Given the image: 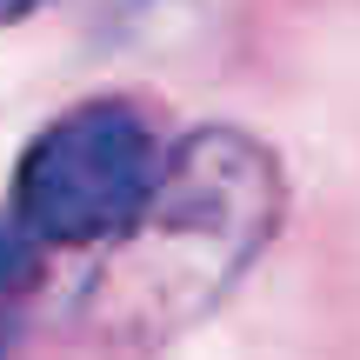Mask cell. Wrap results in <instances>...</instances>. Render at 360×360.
<instances>
[{
	"label": "cell",
	"mask_w": 360,
	"mask_h": 360,
	"mask_svg": "<svg viewBox=\"0 0 360 360\" xmlns=\"http://www.w3.org/2000/svg\"><path fill=\"white\" fill-rule=\"evenodd\" d=\"M40 7H47V0H0V27H20V20H34Z\"/></svg>",
	"instance_id": "277c9868"
},
{
	"label": "cell",
	"mask_w": 360,
	"mask_h": 360,
	"mask_svg": "<svg viewBox=\"0 0 360 360\" xmlns=\"http://www.w3.org/2000/svg\"><path fill=\"white\" fill-rule=\"evenodd\" d=\"M287 227V167L260 134L207 120L167 141L147 207L101 247L80 334L107 354H160L207 321Z\"/></svg>",
	"instance_id": "6da1fadb"
},
{
	"label": "cell",
	"mask_w": 360,
	"mask_h": 360,
	"mask_svg": "<svg viewBox=\"0 0 360 360\" xmlns=\"http://www.w3.org/2000/svg\"><path fill=\"white\" fill-rule=\"evenodd\" d=\"M40 281H47V247H40L13 214H0V360L20 347L27 307H34Z\"/></svg>",
	"instance_id": "3957f363"
},
{
	"label": "cell",
	"mask_w": 360,
	"mask_h": 360,
	"mask_svg": "<svg viewBox=\"0 0 360 360\" xmlns=\"http://www.w3.org/2000/svg\"><path fill=\"white\" fill-rule=\"evenodd\" d=\"M167 160V141L127 94L74 101L20 147L7 180V214L60 254L107 247L154 193V174Z\"/></svg>",
	"instance_id": "7a4b0ae2"
}]
</instances>
